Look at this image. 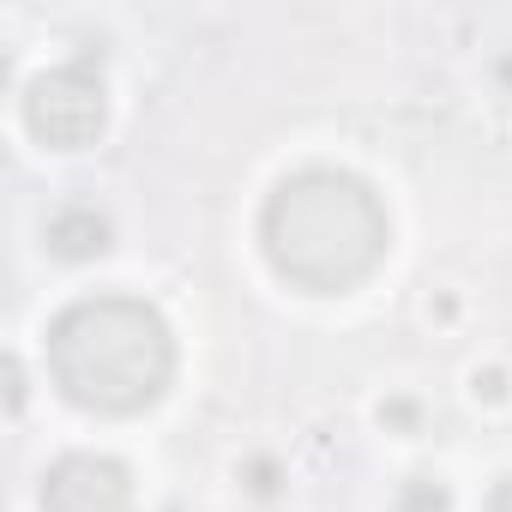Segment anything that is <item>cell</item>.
Instances as JSON below:
<instances>
[{"mask_svg": "<svg viewBox=\"0 0 512 512\" xmlns=\"http://www.w3.org/2000/svg\"><path fill=\"white\" fill-rule=\"evenodd\" d=\"M398 512H452V488L440 476H410L398 488Z\"/></svg>", "mask_w": 512, "mask_h": 512, "instance_id": "8992f818", "label": "cell"}, {"mask_svg": "<svg viewBox=\"0 0 512 512\" xmlns=\"http://www.w3.org/2000/svg\"><path fill=\"white\" fill-rule=\"evenodd\" d=\"M7 398H13V410L25 404V368H19V356H7Z\"/></svg>", "mask_w": 512, "mask_h": 512, "instance_id": "8fae6325", "label": "cell"}, {"mask_svg": "<svg viewBox=\"0 0 512 512\" xmlns=\"http://www.w3.org/2000/svg\"><path fill=\"white\" fill-rule=\"evenodd\" d=\"M247 488L260 494V500L278 494V464H272V458H253V464H247Z\"/></svg>", "mask_w": 512, "mask_h": 512, "instance_id": "ba28073f", "label": "cell"}, {"mask_svg": "<svg viewBox=\"0 0 512 512\" xmlns=\"http://www.w3.org/2000/svg\"><path fill=\"white\" fill-rule=\"evenodd\" d=\"M49 374L91 416H139L175 380V332L139 296H85L49 320Z\"/></svg>", "mask_w": 512, "mask_h": 512, "instance_id": "7a4b0ae2", "label": "cell"}, {"mask_svg": "<svg viewBox=\"0 0 512 512\" xmlns=\"http://www.w3.org/2000/svg\"><path fill=\"white\" fill-rule=\"evenodd\" d=\"M470 392H476L482 404H500V398H506V368H476V374H470Z\"/></svg>", "mask_w": 512, "mask_h": 512, "instance_id": "52a82bcc", "label": "cell"}, {"mask_svg": "<svg viewBox=\"0 0 512 512\" xmlns=\"http://www.w3.org/2000/svg\"><path fill=\"white\" fill-rule=\"evenodd\" d=\"M43 512H127L133 476L121 458L103 452H67L43 470Z\"/></svg>", "mask_w": 512, "mask_h": 512, "instance_id": "277c9868", "label": "cell"}, {"mask_svg": "<svg viewBox=\"0 0 512 512\" xmlns=\"http://www.w3.org/2000/svg\"><path fill=\"white\" fill-rule=\"evenodd\" d=\"M380 422H392V428H416V404L392 398V404H380Z\"/></svg>", "mask_w": 512, "mask_h": 512, "instance_id": "9c48e42d", "label": "cell"}, {"mask_svg": "<svg viewBox=\"0 0 512 512\" xmlns=\"http://www.w3.org/2000/svg\"><path fill=\"white\" fill-rule=\"evenodd\" d=\"M43 241H49L55 260L85 266V260H97V253H109L115 229H109V217H103L97 205H61V211L43 223Z\"/></svg>", "mask_w": 512, "mask_h": 512, "instance_id": "5b68a950", "label": "cell"}, {"mask_svg": "<svg viewBox=\"0 0 512 512\" xmlns=\"http://www.w3.org/2000/svg\"><path fill=\"white\" fill-rule=\"evenodd\" d=\"M482 512H512V476H500V482L488 488V500H482Z\"/></svg>", "mask_w": 512, "mask_h": 512, "instance_id": "30bf717a", "label": "cell"}, {"mask_svg": "<svg viewBox=\"0 0 512 512\" xmlns=\"http://www.w3.org/2000/svg\"><path fill=\"white\" fill-rule=\"evenodd\" d=\"M494 73H500V85H512V55H500V67H494Z\"/></svg>", "mask_w": 512, "mask_h": 512, "instance_id": "7c38bea8", "label": "cell"}, {"mask_svg": "<svg viewBox=\"0 0 512 512\" xmlns=\"http://www.w3.org/2000/svg\"><path fill=\"white\" fill-rule=\"evenodd\" d=\"M386 205L350 169H296L266 193L260 247L284 284L308 296H344L386 260Z\"/></svg>", "mask_w": 512, "mask_h": 512, "instance_id": "6da1fadb", "label": "cell"}, {"mask_svg": "<svg viewBox=\"0 0 512 512\" xmlns=\"http://www.w3.org/2000/svg\"><path fill=\"white\" fill-rule=\"evenodd\" d=\"M109 121V91H103V55L79 49L73 61L37 73L25 85V127L49 151H85L103 139Z\"/></svg>", "mask_w": 512, "mask_h": 512, "instance_id": "3957f363", "label": "cell"}]
</instances>
